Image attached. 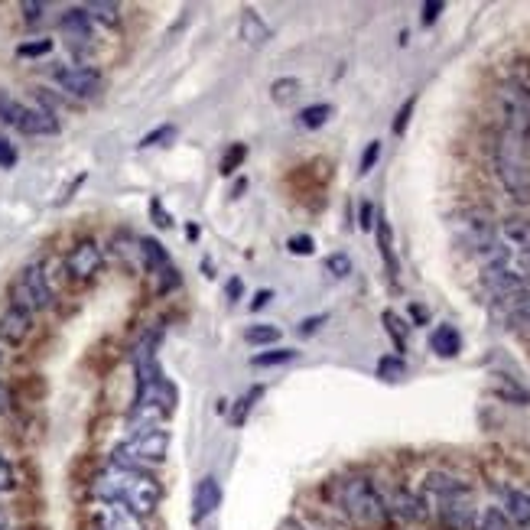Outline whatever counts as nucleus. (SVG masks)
<instances>
[{"mask_svg":"<svg viewBox=\"0 0 530 530\" xmlns=\"http://www.w3.org/2000/svg\"><path fill=\"white\" fill-rule=\"evenodd\" d=\"M326 498L335 511L358 530H384L391 524L384 491L368 475H339L326 485Z\"/></svg>","mask_w":530,"mask_h":530,"instance_id":"nucleus-1","label":"nucleus"},{"mask_svg":"<svg viewBox=\"0 0 530 530\" xmlns=\"http://www.w3.org/2000/svg\"><path fill=\"white\" fill-rule=\"evenodd\" d=\"M92 491L101 504H121L140 521L157 511L163 501V488L147 469H121V465H111L108 472H101Z\"/></svg>","mask_w":530,"mask_h":530,"instance_id":"nucleus-2","label":"nucleus"},{"mask_svg":"<svg viewBox=\"0 0 530 530\" xmlns=\"http://www.w3.org/2000/svg\"><path fill=\"white\" fill-rule=\"evenodd\" d=\"M452 231H456L459 248H465L472 257H478L485 264H495L501 257H508L511 251L498 241V225L495 218L482 209H465L456 222H452Z\"/></svg>","mask_w":530,"mask_h":530,"instance_id":"nucleus-3","label":"nucleus"},{"mask_svg":"<svg viewBox=\"0 0 530 530\" xmlns=\"http://www.w3.org/2000/svg\"><path fill=\"white\" fill-rule=\"evenodd\" d=\"M170 452V433L160 426H140V430L111 452V465L121 469H147V465H160Z\"/></svg>","mask_w":530,"mask_h":530,"instance_id":"nucleus-4","label":"nucleus"},{"mask_svg":"<svg viewBox=\"0 0 530 530\" xmlns=\"http://www.w3.org/2000/svg\"><path fill=\"white\" fill-rule=\"evenodd\" d=\"M495 170L501 186L511 192L517 202H530V163L524 157V144L511 134L501 137L495 147Z\"/></svg>","mask_w":530,"mask_h":530,"instance_id":"nucleus-5","label":"nucleus"},{"mask_svg":"<svg viewBox=\"0 0 530 530\" xmlns=\"http://www.w3.org/2000/svg\"><path fill=\"white\" fill-rule=\"evenodd\" d=\"M0 124L17 127L20 134H30V137H43V134L59 131V121H56L53 111L30 108V105H23V101L10 98L4 92H0Z\"/></svg>","mask_w":530,"mask_h":530,"instance_id":"nucleus-6","label":"nucleus"},{"mask_svg":"<svg viewBox=\"0 0 530 530\" xmlns=\"http://www.w3.org/2000/svg\"><path fill=\"white\" fill-rule=\"evenodd\" d=\"M498 105L508 134L517 140L530 137V85L521 79H508L498 88Z\"/></svg>","mask_w":530,"mask_h":530,"instance_id":"nucleus-7","label":"nucleus"},{"mask_svg":"<svg viewBox=\"0 0 530 530\" xmlns=\"http://www.w3.org/2000/svg\"><path fill=\"white\" fill-rule=\"evenodd\" d=\"M10 300H14V309H20V313H27V316L40 313V309L53 303V287H49L40 264H30L20 270V277L14 280V287H10Z\"/></svg>","mask_w":530,"mask_h":530,"instance_id":"nucleus-8","label":"nucleus"},{"mask_svg":"<svg viewBox=\"0 0 530 530\" xmlns=\"http://www.w3.org/2000/svg\"><path fill=\"white\" fill-rule=\"evenodd\" d=\"M433 508H436V521H439V527H443V530H472L475 514H478L472 491H462V495L436 501Z\"/></svg>","mask_w":530,"mask_h":530,"instance_id":"nucleus-9","label":"nucleus"},{"mask_svg":"<svg viewBox=\"0 0 530 530\" xmlns=\"http://www.w3.org/2000/svg\"><path fill=\"white\" fill-rule=\"evenodd\" d=\"M387 501V511H391V521H400V524H420L430 517V504L423 501V495L410 488H394L384 495Z\"/></svg>","mask_w":530,"mask_h":530,"instance_id":"nucleus-10","label":"nucleus"},{"mask_svg":"<svg viewBox=\"0 0 530 530\" xmlns=\"http://www.w3.org/2000/svg\"><path fill=\"white\" fill-rule=\"evenodd\" d=\"M56 82L62 92H69L75 98H95L101 92V85H105L101 72L92 66H62L56 69Z\"/></svg>","mask_w":530,"mask_h":530,"instance_id":"nucleus-11","label":"nucleus"},{"mask_svg":"<svg viewBox=\"0 0 530 530\" xmlns=\"http://www.w3.org/2000/svg\"><path fill=\"white\" fill-rule=\"evenodd\" d=\"M59 27H62V36H66V46L75 56H85L88 49L95 46V27H92V17L85 14V7L66 10Z\"/></svg>","mask_w":530,"mask_h":530,"instance_id":"nucleus-12","label":"nucleus"},{"mask_svg":"<svg viewBox=\"0 0 530 530\" xmlns=\"http://www.w3.org/2000/svg\"><path fill=\"white\" fill-rule=\"evenodd\" d=\"M462 491H472L469 482L459 475H452V472H443V469H436L423 478V501L426 504H436V501H443V498H452V495H462Z\"/></svg>","mask_w":530,"mask_h":530,"instance_id":"nucleus-13","label":"nucleus"},{"mask_svg":"<svg viewBox=\"0 0 530 530\" xmlns=\"http://www.w3.org/2000/svg\"><path fill=\"white\" fill-rule=\"evenodd\" d=\"M101 267V248L95 241H79L66 257V270L75 280H88L95 277Z\"/></svg>","mask_w":530,"mask_h":530,"instance_id":"nucleus-14","label":"nucleus"},{"mask_svg":"<svg viewBox=\"0 0 530 530\" xmlns=\"http://www.w3.org/2000/svg\"><path fill=\"white\" fill-rule=\"evenodd\" d=\"M501 511H504V517L511 521V527L530 530V491H524V488H508V491H504Z\"/></svg>","mask_w":530,"mask_h":530,"instance_id":"nucleus-15","label":"nucleus"},{"mask_svg":"<svg viewBox=\"0 0 530 530\" xmlns=\"http://www.w3.org/2000/svg\"><path fill=\"white\" fill-rule=\"evenodd\" d=\"M218 504H222V488H218V482L212 475L202 478L199 488H196V514H192V521H205Z\"/></svg>","mask_w":530,"mask_h":530,"instance_id":"nucleus-16","label":"nucleus"},{"mask_svg":"<svg viewBox=\"0 0 530 530\" xmlns=\"http://www.w3.org/2000/svg\"><path fill=\"white\" fill-rule=\"evenodd\" d=\"M430 348L439 358H456L462 352V335L456 326H436L430 335Z\"/></svg>","mask_w":530,"mask_h":530,"instance_id":"nucleus-17","label":"nucleus"},{"mask_svg":"<svg viewBox=\"0 0 530 530\" xmlns=\"http://www.w3.org/2000/svg\"><path fill=\"white\" fill-rule=\"evenodd\" d=\"M101 524H105V530H144L140 527V517H134L127 508H121V504H105V508L98 511Z\"/></svg>","mask_w":530,"mask_h":530,"instance_id":"nucleus-18","label":"nucleus"},{"mask_svg":"<svg viewBox=\"0 0 530 530\" xmlns=\"http://www.w3.org/2000/svg\"><path fill=\"white\" fill-rule=\"evenodd\" d=\"M0 335H4L7 342H14V345L23 342L30 335V316L10 306L7 313H4V319H0Z\"/></svg>","mask_w":530,"mask_h":530,"instance_id":"nucleus-19","label":"nucleus"},{"mask_svg":"<svg viewBox=\"0 0 530 530\" xmlns=\"http://www.w3.org/2000/svg\"><path fill=\"white\" fill-rule=\"evenodd\" d=\"M241 40L254 43V46H264L270 40V27L261 20L257 10H244L241 14Z\"/></svg>","mask_w":530,"mask_h":530,"instance_id":"nucleus-20","label":"nucleus"},{"mask_svg":"<svg viewBox=\"0 0 530 530\" xmlns=\"http://www.w3.org/2000/svg\"><path fill=\"white\" fill-rule=\"evenodd\" d=\"M378 248H381V257L387 264V274L397 280V257H394V238H391V225H387V218L378 215Z\"/></svg>","mask_w":530,"mask_h":530,"instance_id":"nucleus-21","label":"nucleus"},{"mask_svg":"<svg viewBox=\"0 0 530 530\" xmlns=\"http://www.w3.org/2000/svg\"><path fill=\"white\" fill-rule=\"evenodd\" d=\"M140 257H144L147 270H166V267H170V254H166L163 244L153 241V238L140 241Z\"/></svg>","mask_w":530,"mask_h":530,"instance_id":"nucleus-22","label":"nucleus"},{"mask_svg":"<svg viewBox=\"0 0 530 530\" xmlns=\"http://www.w3.org/2000/svg\"><path fill=\"white\" fill-rule=\"evenodd\" d=\"M472 530H514V527H511L508 517H504V511L491 504V508H482V511L475 514Z\"/></svg>","mask_w":530,"mask_h":530,"instance_id":"nucleus-23","label":"nucleus"},{"mask_svg":"<svg viewBox=\"0 0 530 530\" xmlns=\"http://www.w3.org/2000/svg\"><path fill=\"white\" fill-rule=\"evenodd\" d=\"M85 14L105 23V27H118L121 23V7L118 4H105V0H92V4H85Z\"/></svg>","mask_w":530,"mask_h":530,"instance_id":"nucleus-24","label":"nucleus"},{"mask_svg":"<svg viewBox=\"0 0 530 530\" xmlns=\"http://www.w3.org/2000/svg\"><path fill=\"white\" fill-rule=\"evenodd\" d=\"M381 319H384L387 335H391V339H394L397 355H404V352H407V326H404V319H400L397 313H391V309H387V313H384Z\"/></svg>","mask_w":530,"mask_h":530,"instance_id":"nucleus-25","label":"nucleus"},{"mask_svg":"<svg viewBox=\"0 0 530 530\" xmlns=\"http://www.w3.org/2000/svg\"><path fill=\"white\" fill-rule=\"evenodd\" d=\"M332 118V105H309L300 111V127H306V131H316V127H322Z\"/></svg>","mask_w":530,"mask_h":530,"instance_id":"nucleus-26","label":"nucleus"},{"mask_svg":"<svg viewBox=\"0 0 530 530\" xmlns=\"http://www.w3.org/2000/svg\"><path fill=\"white\" fill-rule=\"evenodd\" d=\"M407 374V365H404V358L400 355H384L381 361H378V378H384V381H400Z\"/></svg>","mask_w":530,"mask_h":530,"instance_id":"nucleus-27","label":"nucleus"},{"mask_svg":"<svg viewBox=\"0 0 530 530\" xmlns=\"http://www.w3.org/2000/svg\"><path fill=\"white\" fill-rule=\"evenodd\" d=\"M300 79H277L274 88H270V95H274L277 105H290V101L300 95Z\"/></svg>","mask_w":530,"mask_h":530,"instance_id":"nucleus-28","label":"nucleus"},{"mask_svg":"<svg viewBox=\"0 0 530 530\" xmlns=\"http://www.w3.org/2000/svg\"><path fill=\"white\" fill-rule=\"evenodd\" d=\"M244 339H248L251 345H270L280 339V329L277 326H267V322H261V326H251L248 332H244Z\"/></svg>","mask_w":530,"mask_h":530,"instance_id":"nucleus-29","label":"nucleus"},{"mask_svg":"<svg viewBox=\"0 0 530 530\" xmlns=\"http://www.w3.org/2000/svg\"><path fill=\"white\" fill-rule=\"evenodd\" d=\"M296 352L293 348H277V352H264V355H254L251 365L254 368H270V365H283V361H293Z\"/></svg>","mask_w":530,"mask_h":530,"instance_id":"nucleus-30","label":"nucleus"},{"mask_svg":"<svg viewBox=\"0 0 530 530\" xmlns=\"http://www.w3.org/2000/svg\"><path fill=\"white\" fill-rule=\"evenodd\" d=\"M326 270L335 280H345L348 274H352V257H348V254H332V257H326Z\"/></svg>","mask_w":530,"mask_h":530,"instance_id":"nucleus-31","label":"nucleus"},{"mask_svg":"<svg viewBox=\"0 0 530 530\" xmlns=\"http://www.w3.org/2000/svg\"><path fill=\"white\" fill-rule=\"evenodd\" d=\"M14 488H17V472H14V465L4 459V452H0V495H7V491H14Z\"/></svg>","mask_w":530,"mask_h":530,"instance_id":"nucleus-32","label":"nucleus"},{"mask_svg":"<svg viewBox=\"0 0 530 530\" xmlns=\"http://www.w3.org/2000/svg\"><path fill=\"white\" fill-rule=\"evenodd\" d=\"M248 157V150H244V144H235L228 150V157H222V176H231L241 166V160Z\"/></svg>","mask_w":530,"mask_h":530,"instance_id":"nucleus-33","label":"nucleus"},{"mask_svg":"<svg viewBox=\"0 0 530 530\" xmlns=\"http://www.w3.org/2000/svg\"><path fill=\"white\" fill-rule=\"evenodd\" d=\"M287 248H290V254H296V257H309L316 251V241L309 238V235H293L290 241H287Z\"/></svg>","mask_w":530,"mask_h":530,"instance_id":"nucleus-34","label":"nucleus"},{"mask_svg":"<svg viewBox=\"0 0 530 530\" xmlns=\"http://www.w3.org/2000/svg\"><path fill=\"white\" fill-rule=\"evenodd\" d=\"M378 157H381V140H371L368 144V150H365V157H361V176L365 173H371L374 170V163H378Z\"/></svg>","mask_w":530,"mask_h":530,"instance_id":"nucleus-35","label":"nucleus"},{"mask_svg":"<svg viewBox=\"0 0 530 530\" xmlns=\"http://www.w3.org/2000/svg\"><path fill=\"white\" fill-rule=\"evenodd\" d=\"M173 137H176V127L166 124V127H160V131H153V134H147L144 140H140V147H160L163 140H173Z\"/></svg>","mask_w":530,"mask_h":530,"instance_id":"nucleus-36","label":"nucleus"},{"mask_svg":"<svg viewBox=\"0 0 530 530\" xmlns=\"http://www.w3.org/2000/svg\"><path fill=\"white\" fill-rule=\"evenodd\" d=\"M413 108H417V98H410L407 105L397 111V121H394V134H397V137L407 131V124H410V114H413Z\"/></svg>","mask_w":530,"mask_h":530,"instance_id":"nucleus-37","label":"nucleus"},{"mask_svg":"<svg viewBox=\"0 0 530 530\" xmlns=\"http://www.w3.org/2000/svg\"><path fill=\"white\" fill-rule=\"evenodd\" d=\"M49 49H53V43H49V40H36V43H23L17 53L20 56H46Z\"/></svg>","mask_w":530,"mask_h":530,"instance_id":"nucleus-38","label":"nucleus"},{"mask_svg":"<svg viewBox=\"0 0 530 530\" xmlns=\"http://www.w3.org/2000/svg\"><path fill=\"white\" fill-rule=\"evenodd\" d=\"M498 397H504V400H514V404H527V394H524L517 384H501V387H498Z\"/></svg>","mask_w":530,"mask_h":530,"instance_id":"nucleus-39","label":"nucleus"},{"mask_svg":"<svg viewBox=\"0 0 530 530\" xmlns=\"http://www.w3.org/2000/svg\"><path fill=\"white\" fill-rule=\"evenodd\" d=\"M261 394H264V391H261V387H254V391H251V394H244V397H241V407H238V413H235V423H238V426L244 423V413H248V410L254 407V400H257V397H261Z\"/></svg>","mask_w":530,"mask_h":530,"instance_id":"nucleus-40","label":"nucleus"},{"mask_svg":"<svg viewBox=\"0 0 530 530\" xmlns=\"http://www.w3.org/2000/svg\"><path fill=\"white\" fill-rule=\"evenodd\" d=\"M14 163H17V150L7 140H0V166H14Z\"/></svg>","mask_w":530,"mask_h":530,"instance_id":"nucleus-41","label":"nucleus"},{"mask_svg":"<svg viewBox=\"0 0 530 530\" xmlns=\"http://www.w3.org/2000/svg\"><path fill=\"white\" fill-rule=\"evenodd\" d=\"M439 14H443V4H439V0H430V4H423V23H433Z\"/></svg>","mask_w":530,"mask_h":530,"instance_id":"nucleus-42","label":"nucleus"},{"mask_svg":"<svg viewBox=\"0 0 530 530\" xmlns=\"http://www.w3.org/2000/svg\"><path fill=\"white\" fill-rule=\"evenodd\" d=\"M358 225L365 228V231H371V228H374V205H371V202L361 205V222H358Z\"/></svg>","mask_w":530,"mask_h":530,"instance_id":"nucleus-43","label":"nucleus"},{"mask_svg":"<svg viewBox=\"0 0 530 530\" xmlns=\"http://www.w3.org/2000/svg\"><path fill=\"white\" fill-rule=\"evenodd\" d=\"M511 316H514V322H517V326H527V329H530V300H527L524 306H517Z\"/></svg>","mask_w":530,"mask_h":530,"instance_id":"nucleus-44","label":"nucleus"},{"mask_svg":"<svg viewBox=\"0 0 530 530\" xmlns=\"http://www.w3.org/2000/svg\"><path fill=\"white\" fill-rule=\"evenodd\" d=\"M43 10H46V4H30V0H27V4H23V14H27L30 23H33V20H40V17H43Z\"/></svg>","mask_w":530,"mask_h":530,"instance_id":"nucleus-45","label":"nucleus"},{"mask_svg":"<svg viewBox=\"0 0 530 530\" xmlns=\"http://www.w3.org/2000/svg\"><path fill=\"white\" fill-rule=\"evenodd\" d=\"M10 407H14V397H10V387L0 381V413H7Z\"/></svg>","mask_w":530,"mask_h":530,"instance_id":"nucleus-46","label":"nucleus"},{"mask_svg":"<svg viewBox=\"0 0 530 530\" xmlns=\"http://www.w3.org/2000/svg\"><path fill=\"white\" fill-rule=\"evenodd\" d=\"M153 215H157V225H160V228H170V225H173V218L160 209V202H153Z\"/></svg>","mask_w":530,"mask_h":530,"instance_id":"nucleus-47","label":"nucleus"},{"mask_svg":"<svg viewBox=\"0 0 530 530\" xmlns=\"http://www.w3.org/2000/svg\"><path fill=\"white\" fill-rule=\"evenodd\" d=\"M319 322H326V316H316V319H306V322H300V335L316 332V329H319Z\"/></svg>","mask_w":530,"mask_h":530,"instance_id":"nucleus-48","label":"nucleus"},{"mask_svg":"<svg viewBox=\"0 0 530 530\" xmlns=\"http://www.w3.org/2000/svg\"><path fill=\"white\" fill-rule=\"evenodd\" d=\"M277 530H313V527H306L303 521H296V517H287V521H283Z\"/></svg>","mask_w":530,"mask_h":530,"instance_id":"nucleus-49","label":"nucleus"},{"mask_svg":"<svg viewBox=\"0 0 530 530\" xmlns=\"http://www.w3.org/2000/svg\"><path fill=\"white\" fill-rule=\"evenodd\" d=\"M517 257H521V270L530 277V244H524V248L517 251Z\"/></svg>","mask_w":530,"mask_h":530,"instance_id":"nucleus-50","label":"nucleus"},{"mask_svg":"<svg viewBox=\"0 0 530 530\" xmlns=\"http://www.w3.org/2000/svg\"><path fill=\"white\" fill-rule=\"evenodd\" d=\"M270 296H274V293H270V290H261V293H257V296H254V303H251V309H261V306H267V303H270Z\"/></svg>","mask_w":530,"mask_h":530,"instance_id":"nucleus-51","label":"nucleus"},{"mask_svg":"<svg viewBox=\"0 0 530 530\" xmlns=\"http://www.w3.org/2000/svg\"><path fill=\"white\" fill-rule=\"evenodd\" d=\"M0 530H10V521H7V514H4V508H0Z\"/></svg>","mask_w":530,"mask_h":530,"instance_id":"nucleus-52","label":"nucleus"}]
</instances>
